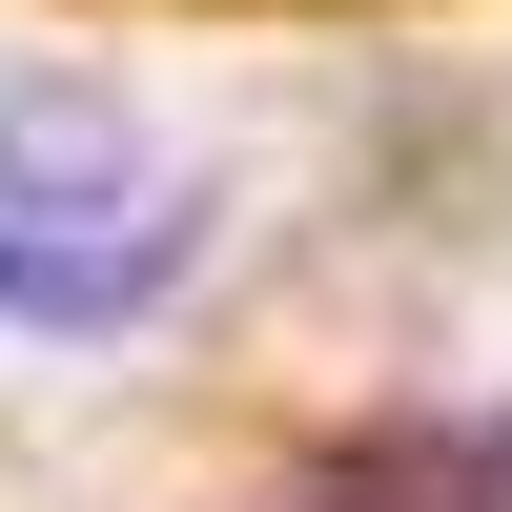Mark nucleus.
<instances>
[{
	"mask_svg": "<svg viewBox=\"0 0 512 512\" xmlns=\"http://www.w3.org/2000/svg\"><path fill=\"white\" fill-rule=\"evenodd\" d=\"M185 267H205V185L164 144H123V103H41L0 144V328L123 349V328H164Z\"/></svg>",
	"mask_w": 512,
	"mask_h": 512,
	"instance_id": "obj_1",
	"label": "nucleus"
}]
</instances>
